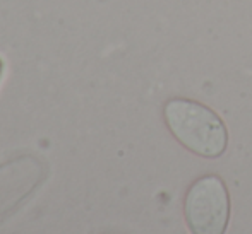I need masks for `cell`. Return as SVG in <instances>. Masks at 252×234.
I'll return each mask as SVG.
<instances>
[{
	"label": "cell",
	"instance_id": "cell-1",
	"mask_svg": "<svg viewBox=\"0 0 252 234\" xmlns=\"http://www.w3.org/2000/svg\"><path fill=\"white\" fill-rule=\"evenodd\" d=\"M163 116L172 135L187 151L208 159L220 157L226 151V127L208 106L192 99L175 98L166 101Z\"/></svg>",
	"mask_w": 252,
	"mask_h": 234
},
{
	"label": "cell",
	"instance_id": "cell-2",
	"mask_svg": "<svg viewBox=\"0 0 252 234\" xmlns=\"http://www.w3.org/2000/svg\"><path fill=\"white\" fill-rule=\"evenodd\" d=\"M184 215L192 234H225L230 219V195L215 175L196 180L187 190Z\"/></svg>",
	"mask_w": 252,
	"mask_h": 234
},
{
	"label": "cell",
	"instance_id": "cell-3",
	"mask_svg": "<svg viewBox=\"0 0 252 234\" xmlns=\"http://www.w3.org/2000/svg\"><path fill=\"white\" fill-rule=\"evenodd\" d=\"M2 74H3V60L0 58V79H2Z\"/></svg>",
	"mask_w": 252,
	"mask_h": 234
}]
</instances>
